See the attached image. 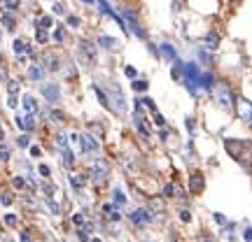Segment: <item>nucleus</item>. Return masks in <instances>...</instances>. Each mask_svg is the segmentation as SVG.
Returning a JSON list of instances; mask_svg holds the SVG:
<instances>
[{"label":"nucleus","mask_w":252,"mask_h":242,"mask_svg":"<svg viewBox=\"0 0 252 242\" xmlns=\"http://www.w3.org/2000/svg\"><path fill=\"white\" fill-rule=\"evenodd\" d=\"M124 75H126V77H131V80H135V77H138L135 68H131V65H126V68H124Z\"/></svg>","instance_id":"nucleus-39"},{"label":"nucleus","mask_w":252,"mask_h":242,"mask_svg":"<svg viewBox=\"0 0 252 242\" xmlns=\"http://www.w3.org/2000/svg\"><path fill=\"white\" fill-rule=\"evenodd\" d=\"M2 26H5V30H14V19L9 17V12L2 17Z\"/></svg>","instance_id":"nucleus-28"},{"label":"nucleus","mask_w":252,"mask_h":242,"mask_svg":"<svg viewBox=\"0 0 252 242\" xmlns=\"http://www.w3.org/2000/svg\"><path fill=\"white\" fill-rule=\"evenodd\" d=\"M203 187H206L203 175H201V172H191V175H189V191L196 196V193H201V191H203Z\"/></svg>","instance_id":"nucleus-10"},{"label":"nucleus","mask_w":252,"mask_h":242,"mask_svg":"<svg viewBox=\"0 0 252 242\" xmlns=\"http://www.w3.org/2000/svg\"><path fill=\"white\" fill-rule=\"evenodd\" d=\"M52 9H54V14H65V7H63L61 2H54V7Z\"/></svg>","instance_id":"nucleus-44"},{"label":"nucleus","mask_w":252,"mask_h":242,"mask_svg":"<svg viewBox=\"0 0 252 242\" xmlns=\"http://www.w3.org/2000/svg\"><path fill=\"white\" fill-rule=\"evenodd\" d=\"M42 68H37V65H31V68H28V77H31V80H42Z\"/></svg>","instance_id":"nucleus-22"},{"label":"nucleus","mask_w":252,"mask_h":242,"mask_svg":"<svg viewBox=\"0 0 252 242\" xmlns=\"http://www.w3.org/2000/svg\"><path fill=\"white\" fill-rule=\"evenodd\" d=\"M2 137H5V133H2V126H0V140H2Z\"/></svg>","instance_id":"nucleus-55"},{"label":"nucleus","mask_w":252,"mask_h":242,"mask_svg":"<svg viewBox=\"0 0 252 242\" xmlns=\"http://www.w3.org/2000/svg\"><path fill=\"white\" fill-rule=\"evenodd\" d=\"M42 96H45L49 103H59V98H61L59 84H42Z\"/></svg>","instance_id":"nucleus-12"},{"label":"nucleus","mask_w":252,"mask_h":242,"mask_svg":"<svg viewBox=\"0 0 252 242\" xmlns=\"http://www.w3.org/2000/svg\"><path fill=\"white\" fill-rule=\"evenodd\" d=\"M72 142L80 144L82 154H96L100 149V142L96 140V137H91V135H77V133H72Z\"/></svg>","instance_id":"nucleus-4"},{"label":"nucleus","mask_w":252,"mask_h":242,"mask_svg":"<svg viewBox=\"0 0 252 242\" xmlns=\"http://www.w3.org/2000/svg\"><path fill=\"white\" fill-rule=\"evenodd\" d=\"M52 26H54V19L49 17V14H47V17H42V19H37V21H35V28H45V30H49Z\"/></svg>","instance_id":"nucleus-20"},{"label":"nucleus","mask_w":252,"mask_h":242,"mask_svg":"<svg viewBox=\"0 0 252 242\" xmlns=\"http://www.w3.org/2000/svg\"><path fill=\"white\" fill-rule=\"evenodd\" d=\"M21 242H31V235H28V231H24V233H21Z\"/></svg>","instance_id":"nucleus-52"},{"label":"nucleus","mask_w":252,"mask_h":242,"mask_svg":"<svg viewBox=\"0 0 252 242\" xmlns=\"http://www.w3.org/2000/svg\"><path fill=\"white\" fill-rule=\"evenodd\" d=\"M52 117H54L56 121H63V119H65L63 117V112H59V109H52Z\"/></svg>","instance_id":"nucleus-48"},{"label":"nucleus","mask_w":252,"mask_h":242,"mask_svg":"<svg viewBox=\"0 0 252 242\" xmlns=\"http://www.w3.org/2000/svg\"><path fill=\"white\" fill-rule=\"evenodd\" d=\"M94 93L98 96L100 105H103V108L108 109V112H115V109H112V105H110V98H108V93H103V89H100V86H96V84H94Z\"/></svg>","instance_id":"nucleus-17"},{"label":"nucleus","mask_w":252,"mask_h":242,"mask_svg":"<svg viewBox=\"0 0 252 242\" xmlns=\"http://www.w3.org/2000/svg\"><path fill=\"white\" fill-rule=\"evenodd\" d=\"M17 144H19V147H24V149H26L28 144H31V140H28V135H19V137H17Z\"/></svg>","instance_id":"nucleus-38"},{"label":"nucleus","mask_w":252,"mask_h":242,"mask_svg":"<svg viewBox=\"0 0 252 242\" xmlns=\"http://www.w3.org/2000/svg\"><path fill=\"white\" fill-rule=\"evenodd\" d=\"M0 5L5 7V12H14V9H19L21 0H0Z\"/></svg>","instance_id":"nucleus-21"},{"label":"nucleus","mask_w":252,"mask_h":242,"mask_svg":"<svg viewBox=\"0 0 252 242\" xmlns=\"http://www.w3.org/2000/svg\"><path fill=\"white\" fill-rule=\"evenodd\" d=\"M143 103H145V108L150 109V112H157V105H154L152 98H143Z\"/></svg>","instance_id":"nucleus-41"},{"label":"nucleus","mask_w":252,"mask_h":242,"mask_svg":"<svg viewBox=\"0 0 252 242\" xmlns=\"http://www.w3.org/2000/svg\"><path fill=\"white\" fill-rule=\"evenodd\" d=\"M115 203H117V205L126 203V193L122 191V188H115Z\"/></svg>","instance_id":"nucleus-30"},{"label":"nucleus","mask_w":252,"mask_h":242,"mask_svg":"<svg viewBox=\"0 0 252 242\" xmlns=\"http://www.w3.org/2000/svg\"><path fill=\"white\" fill-rule=\"evenodd\" d=\"M224 147H226V152H229V156L231 159H236V161H243V149H245V144L243 142H238V140H226L224 142Z\"/></svg>","instance_id":"nucleus-9"},{"label":"nucleus","mask_w":252,"mask_h":242,"mask_svg":"<svg viewBox=\"0 0 252 242\" xmlns=\"http://www.w3.org/2000/svg\"><path fill=\"white\" fill-rule=\"evenodd\" d=\"M161 193H163L166 198H175V196H182V188H180V187H175L173 182H168V184H163Z\"/></svg>","instance_id":"nucleus-16"},{"label":"nucleus","mask_w":252,"mask_h":242,"mask_svg":"<svg viewBox=\"0 0 252 242\" xmlns=\"http://www.w3.org/2000/svg\"><path fill=\"white\" fill-rule=\"evenodd\" d=\"M17 221H19L17 215H5V224L7 226H17Z\"/></svg>","instance_id":"nucleus-42"},{"label":"nucleus","mask_w":252,"mask_h":242,"mask_svg":"<svg viewBox=\"0 0 252 242\" xmlns=\"http://www.w3.org/2000/svg\"><path fill=\"white\" fill-rule=\"evenodd\" d=\"M7 93H19V81L17 80H9L7 81Z\"/></svg>","instance_id":"nucleus-35"},{"label":"nucleus","mask_w":252,"mask_h":242,"mask_svg":"<svg viewBox=\"0 0 252 242\" xmlns=\"http://www.w3.org/2000/svg\"><path fill=\"white\" fill-rule=\"evenodd\" d=\"M119 219H122V215H119L117 210H112V212H110V221H119Z\"/></svg>","instance_id":"nucleus-49"},{"label":"nucleus","mask_w":252,"mask_h":242,"mask_svg":"<svg viewBox=\"0 0 252 242\" xmlns=\"http://www.w3.org/2000/svg\"><path fill=\"white\" fill-rule=\"evenodd\" d=\"M61 154H63V165H65V168H72V165H75V154L70 152V147L61 149Z\"/></svg>","instance_id":"nucleus-19"},{"label":"nucleus","mask_w":252,"mask_h":242,"mask_svg":"<svg viewBox=\"0 0 252 242\" xmlns=\"http://www.w3.org/2000/svg\"><path fill=\"white\" fill-rule=\"evenodd\" d=\"M21 105H24V112H26V114H35L37 112V100L33 98L31 93L21 96Z\"/></svg>","instance_id":"nucleus-14"},{"label":"nucleus","mask_w":252,"mask_h":242,"mask_svg":"<svg viewBox=\"0 0 252 242\" xmlns=\"http://www.w3.org/2000/svg\"><path fill=\"white\" fill-rule=\"evenodd\" d=\"M17 105H19L17 93H9V96H7V108H9V109H14V108H17Z\"/></svg>","instance_id":"nucleus-32"},{"label":"nucleus","mask_w":252,"mask_h":242,"mask_svg":"<svg viewBox=\"0 0 252 242\" xmlns=\"http://www.w3.org/2000/svg\"><path fill=\"white\" fill-rule=\"evenodd\" d=\"M87 175H89L94 182H103L105 180V175H108V161H105V159L91 161L89 168H87Z\"/></svg>","instance_id":"nucleus-5"},{"label":"nucleus","mask_w":252,"mask_h":242,"mask_svg":"<svg viewBox=\"0 0 252 242\" xmlns=\"http://www.w3.org/2000/svg\"><path fill=\"white\" fill-rule=\"evenodd\" d=\"M147 210H150V212H154V215H161V212H163V203L159 200V198H154L152 203H150V207H147Z\"/></svg>","instance_id":"nucleus-23"},{"label":"nucleus","mask_w":252,"mask_h":242,"mask_svg":"<svg viewBox=\"0 0 252 242\" xmlns=\"http://www.w3.org/2000/svg\"><path fill=\"white\" fill-rule=\"evenodd\" d=\"M133 89L138 91V93H145V91L150 89V84H147L145 80H135V81H133Z\"/></svg>","instance_id":"nucleus-26"},{"label":"nucleus","mask_w":252,"mask_h":242,"mask_svg":"<svg viewBox=\"0 0 252 242\" xmlns=\"http://www.w3.org/2000/svg\"><path fill=\"white\" fill-rule=\"evenodd\" d=\"M112 210H115V207L110 205V203H105V205H103V215H105V212H112Z\"/></svg>","instance_id":"nucleus-53"},{"label":"nucleus","mask_w":252,"mask_h":242,"mask_svg":"<svg viewBox=\"0 0 252 242\" xmlns=\"http://www.w3.org/2000/svg\"><path fill=\"white\" fill-rule=\"evenodd\" d=\"M154 124L159 126V128H163V126H166V119H163V114H159V112H154Z\"/></svg>","instance_id":"nucleus-37"},{"label":"nucleus","mask_w":252,"mask_h":242,"mask_svg":"<svg viewBox=\"0 0 252 242\" xmlns=\"http://www.w3.org/2000/svg\"><path fill=\"white\" fill-rule=\"evenodd\" d=\"M40 175H42V177H49V175H52L49 165H40Z\"/></svg>","instance_id":"nucleus-47"},{"label":"nucleus","mask_w":252,"mask_h":242,"mask_svg":"<svg viewBox=\"0 0 252 242\" xmlns=\"http://www.w3.org/2000/svg\"><path fill=\"white\" fill-rule=\"evenodd\" d=\"M68 26L77 28V26H80V17H68Z\"/></svg>","instance_id":"nucleus-45"},{"label":"nucleus","mask_w":252,"mask_h":242,"mask_svg":"<svg viewBox=\"0 0 252 242\" xmlns=\"http://www.w3.org/2000/svg\"><path fill=\"white\" fill-rule=\"evenodd\" d=\"M180 219L185 221V224H189V221H191V215H189V210H180Z\"/></svg>","instance_id":"nucleus-43"},{"label":"nucleus","mask_w":252,"mask_h":242,"mask_svg":"<svg viewBox=\"0 0 252 242\" xmlns=\"http://www.w3.org/2000/svg\"><path fill=\"white\" fill-rule=\"evenodd\" d=\"M0 161H5V163L9 161V149L5 144H0Z\"/></svg>","instance_id":"nucleus-36"},{"label":"nucleus","mask_w":252,"mask_h":242,"mask_svg":"<svg viewBox=\"0 0 252 242\" xmlns=\"http://www.w3.org/2000/svg\"><path fill=\"white\" fill-rule=\"evenodd\" d=\"M12 187L21 191V188H26V180L24 177H12Z\"/></svg>","instance_id":"nucleus-29"},{"label":"nucleus","mask_w":252,"mask_h":242,"mask_svg":"<svg viewBox=\"0 0 252 242\" xmlns=\"http://www.w3.org/2000/svg\"><path fill=\"white\" fill-rule=\"evenodd\" d=\"M128 219H131V224L133 226L143 228V226H147L150 221H152V212H150L147 207H138V210H133V212L128 215Z\"/></svg>","instance_id":"nucleus-8"},{"label":"nucleus","mask_w":252,"mask_h":242,"mask_svg":"<svg viewBox=\"0 0 252 242\" xmlns=\"http://www.w3.org/2000/svg\"><path fill=\"white\" fill-rule=\"evenodd\" d=\"M231 242H234V240H231Z\"/></svg>","instance_id":"nucleus-59"},{"label":"nucleus","mask_w":252,"mask_h":242,"mask_svg":"<svg viewBox=\"0 0 252 242\" xmlns=\"http://www.w3.org/2000/svg\"><path fill=\"white\" fill-rule=\"evenodd\" d=\"M54 40L56 42H63V40H65V30H63V26H59L54 30Z\"/></svg>","instance_id":"nucleus-34"},{"label":"nucleus","mask_w":252,"mask_h":242,"mask_svg":"<svg viewBox=\"0 0 252 242\" xmlns=\"http://www.w3.org/2000/svg\"><path fill=\"white\" fill-rule=\"evenodd\" d=\"M0 203H2L5 207H9L12 205V196H9V193H0Z\"/></svg>","instance_id":"nucleus-40"},{"label":"nucleus","mask_w":252,"mask_h":242,"mask_svg":"<svg viewBox=\"0 0 252 242\" xmlns=\"http://www.w3.org/2000/svg\"><path fill=\"white\" fill-rule=\"evenodd\" d=\"M122 19H124L126 28H128V33H133L135 37H140V40H147V33H145V28L140 26V19H138V12L135 9H122Z\"/></svg>","instance_id":"nucleus-2"},{"label":"nucleus","mask_w":252,"mask_h":242,"mask_svg":"<svg viewBox=\"0 0 252 242\" xmlns=\"http://www.w3.org/2000/svg\"><path fill=\"white\" fill-rule=\"evenodd\" d=\"M12 47H14V54H24V52H28V45L24 42V40H21V37H17Z\"/></svg>","instance_id":"nucleus-24"},{"label":"nucleus","mask_w":252,"mask_h":242,"mask_svg":"<svg viewBox=\"0 0 252 242\" xmlns=\"http://www.w3.org/2000/svg\"><path fill=\"white\" fill-rule=\"evenodd\" d=\"M82 2H87V5H89V2H94V0H82Z\"/></svg>","instance_id":"nucleus-56"},{"label":"nucleus","mask_w":252,"mask_h":242,"mask_svg":"<svg viewBox=\"0 0 252 242\" xmlns=\"http://www.w3.org/2000/svg\"><path fill=\"white\" fill-rule=\"evenodd\" d=\"M198 242H213V238H210V235H201V238H198Z\"/></svg>","instance_id":"nucleus-54"},{"label":"nucleus","mask_w":252,"mask_h":242,"mask_svg":"<svg viewBox=\"0 0 252 242\" xmlns=\"http://www.w3.org/2000/svg\"><path fill=\"white\" fill-rule=\"evenodd\" d=\"M145 242H147V240H145Z\"/></svg>","instance_id":"nucleus-58"},{"label":"nucleus","mask_w":252,"mask_h":242,"mask_svg":"<svg viewBox=\"0 0 252 242\" xmlns=\"http://www.w3.org/2000/svg\"><path fill=\"white\" fill-rule=\"evenodd\" d=\"M0 81H2V75H0Z\"/></svg>","instance_id":"nucleus-57"},{"label":"nucleus","mask_w":252,"mask_h":242,"mask_svg":"<svg viewBox=\"0 0 252 242\" xmlns=\"http://www.w3.org/2000/svg\"><path fill=\"white\" fill-rule=\"evenodd\" d=\"M56 147H59V149H65V147H68V140H65V135L63 133L56 135Z\"/></svg>","instance_id":"nucleus-31"},{"label":"nucleus","mask_w":252,"mask_h":242,"mask_svg":"<svg viewBox=\"0 0 252 242\" xmlns=\"http://www.w3.org/2000/svg\"><path fill=\"white\" fill-rule=\"evenodd\" d=\"M217 45H220V35H217V33H208V35L203 37V47L210 49V52H215Z\"/></svg>","instance_id":"nucleus-18"},{"label":"nucleus","mask_w":252,"mask_h":242,"mask_svg":"<svg viewBox=\"0 0 252 242\" xmlns=\"http://www.w3.org/2000/svg\"><path fill=\"white\" fill-rule=\"evenodd\" d=\"M35 40L40 42V45H45L47 40H49V33H47L45 28H37V33H35Z\"/></svg>","instance_id":"nucleus-27"},{"label":"nucleus","mask_w":252,"mask_h":242,"mask_svg":"<svg viewBox=\"0 0 252 242\" xmlns=\"http://www.w3.org/2000/svg\"><path fill=\"white\" fill-rule=\"evenodd\" d=\"M234 112H236V117L241 119V121H245V124H252V103L248 98H243V96H236V100H234Z\"/></svg>","instance_id":"nucleus-3"},{"label":"nucleus","mask_w":252,"mask_h":242,"mask_svg":"<svg viewBox=\"0 0 252 242\" xmlns=\"http://www.w3.org/2000/svg\"><path fill=\"white\" fill-rule=\"evenodd\" d=\"M159 58H166V61H175L178 58V52H175V47L171 42H163L159 47Z\"/></svg>","instance_id":"nucleus-13"},{"label":"nucleus","mask_w":252,"mask_h":242,"mask_svg":"<svg viewBox=\"0 0 252 242\" xmlns=\"http://www.w3.org/2000/svg\"><path fill=\"white\" fill-rule=\"evenodd\" d=\"M96 2H98V7H100V12H103V14H108V17H112V14H115V9L108 5V0H96Z\"/></svg>","instance_id":"nucleus-25"},{"label":"nucleus","mask_w":252,"mask_h":242,"mask_svg":"<svg viewBox=\"0 0 252 242\" xmlns=\"http://www.w3.org/2000/svg\"><path fill=\"white\" fill-rule=\"evenodd\" d=\"M213 219H215V224H220V226H226V224H229V221H226V216L222 215V212H215V215H213Z\"/></svg>","instance_id":"nucleus-33"},{"label":"nucleus","mask_w":252,"mask_h":242,"mask_svg":"<svg viewBox=\"0 0 252 242\" xmlns=\"http://www.w3.org/2000/svg\"><path fill=\"white\" fill-rule=\"evenodd\" d=\"M245 240L252 242V226H248V228H245Z\"/></svg>","instance_id":"nucleus-50"},{"label":"nucleus","mask_w":252,"mask_h":242,"mask_svg":"<svg viewBox=\"0 0 252 242\" xmlns=\"http://www.w3.org/2000/svg\"><path fill=\"white\" fill-rule=\"evenodd\" d=\"M80 54L87 61V65H96V61H98V47L94 42H89V40H80Z\"/></svg>","instance_id":"nucleus-7"},{"label":"nucleus","mask_w":252,"mask_h":242,"mask_svg":"<svg viewBox=\"0 0 252 242\" xmlns=\"http://www.w3.org/2000/svg\"><path fill=\"white\" fill-rule=\"evenodd\" d=\"M98 47L108 49V52H117V49H119V42L115 40V37H110V35H100L98 37Z\"/></svg>","instance_id":"nucleus-15"},{"label":"nucleus","mask_w":252,"mask_h":242,"mask_svg":"<svg viewBox=\"0 0 252 242\" xmlns=\"http://www.w3.org/2000/svg\"><path fill=\"white\" fill-rule=\"evenodd\" d=\"M72 221H75L77 226H82V224H84V215H82V212H77V215L72 216Z\"/></svg>","instance_id":"nucleus-46"},{"label":"nucleus","mask_w":252,"mask_h":242,"mask_svg":"<svg viewBox=\"0 0 252 242\" xmlns=\"http://www.w3.org/2000/svg\"><path fill=\"white\" fill-rule=\"evenodd\" d=\"M110 91V105H112V109L115 112H126V98H124V93H122V89H119L117 84H110L108 86Z\"/></svg>","instance_id":"nucleus-6"},{"label":"nucleus","mask_w":252,"mask_h":242,"mask_svg":"<svg viewBox=\"0 0 252 242\" xmlns=\"http://www.w3.org/2000/svg\"><path fill=\"white\" fill-rule=\"evenodd\" d=\"M17 126L24 131V133H31L37 128V121H35V114H26V117H17Z\"/></svg>","instance_id":"nucleus-11"},{"label":"nucleus","mask_w":252,"mask_h":242,"mask_svg":"<svg viewBox=\"0 0 252 242\" xmlns=\"http://www.w3.org/2000/svg\"><path fill=\"white\" fill-rule=\"evenodd\" d=\"M31 154H33V156H40V154H42V149H40V147H31Z\"/></svg>","instance_id":"nucleus-51"},{"label":"nucleus","mask_w":252,"mask_h":242,"mask_svg":"<svg viewBox=\"0 0 252 242\" xmlns=\"http://www.w3.org/2000/svg\"><path fill=\"white\" fill-rule=\"evenodd\" d=\"M210 91H213V100H215V105L220 109H224V112H231V109H234L236 93L231 91V84H226V81H215Z\"/></svg>","instance_id":"nucleus-1"}]
</instances>
